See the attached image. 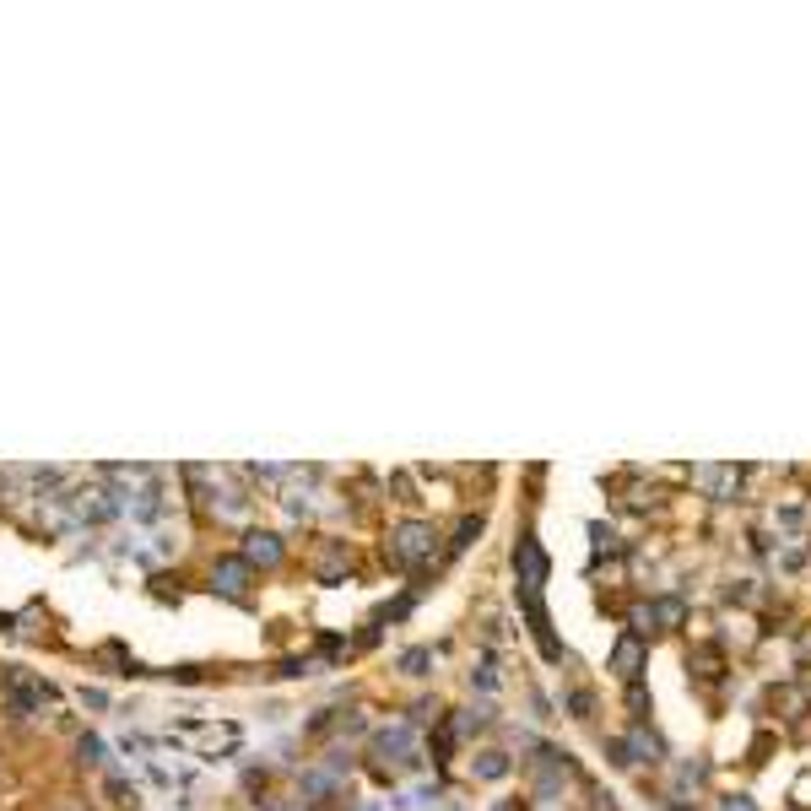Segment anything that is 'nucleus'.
<instances>
[{
    "instance_id": "f257e3e1",
    "label": "nucleus",
    "mask_w": 811,
    "mask_h": 811,
    "mask_svg": "<svg viewBox=\"0 0 811 811\" xmlns=\"http://www.w3.org/2000/svg\"><path fill=\"white\" fill-rule=\"evenodd\" d=\"M174 736H184L195 747V757H233L238 747H244V730H238L233 720H184L174 725Z\"/></svg>"
},
{
    "instance_id": "f03ea898",
    "label": "nucleus",
    "mask_w": 811,
    "mask_h": 811,
    "mask_svg": "<svg viewBox=\"0 0 811 811\" xmlns=\"http://www.w3.org/2000/svg\"><path fill=\"white\" fill-rule=\"evenodd\" d=\"M249 563H276V536H249Z\"/></svg>"
}]
</instances>
